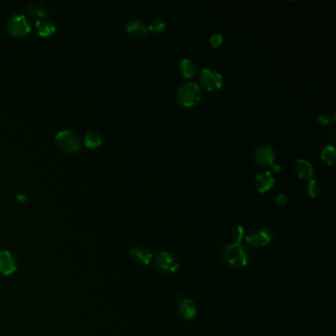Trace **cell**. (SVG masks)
Returning <instances> with one entry per match:
<instances>
[{
  "instance_id": "1",
  "label": "cell",
  "mask_w": 336,
  "mask_h": 336,
  "mask_svg": "<svg viewBox=\"0 0 336 336\" xmlns=\"http://www.w3.org/2000/svg\"><path fill=\"white\" fill-rule=\"evenodd\" d=\"M222 259L233 268H244L250 262V253L242 244H229L221 249Z\"/></svg>"
},
{
  "instance_id": "2",
  "label": "cell",
  "mask_w": 336,
  "mask_h": 336,
  "mask_svg": "<svg viewBox=\"0 0 336 336\" xmlns=\"http://www.w3.org/2000/svg\"><path fill=\"white\" fill-rule=\"evenodd\" d=\"M201 99L200 87L195 83H184L177 89V101L184 108H191Z\"/></svg>"
},
{
  "instance_id": "3",
  "label": "cell",
  "mask_w": 336,
  "mask_h": 336,
  "mask_svg": "<svg viewBox=\"0 0 336 336\" xmlns=\"http://www.w3.org/2000/svg\"><path fill=\"white\" fill-rule=\"evenodd\" d=\"M55 139L58 147L62 151L73 153L80 149V139L78 135L71 130L64 129L58 131Z\"/></svg>"
},
{
  "instance_id": "4",
  "label": "cell",
  "mask_w": 336,
  "mask_h": 336,
  "mask_svg": "<svg viewBox=\"0 0 336 336\" xmlns=\"http://www.w3.org/2000/svg\"><path fill=\"white\" fill-rule=\"evenodd\" d=\"M253 160L260 167L270 166L276 172H279L281 170V167L274 163L275 153L273 149L269 146L260 145L256 147L253 152Z\"/></svg>"
},
{
  "instance_id": "5",
  "label": "cell",
  "mask_w": 336,
  "mask_h": 336,
  "mask_svg": "<svg viewBox=\"0 0 336 336\" xmlns=\"http://www.w3.org/2000/svg\"><path fill=\"white\" fill-rule=\"evenodd\" d=\"M152 263L156 269L164 273H174L179 267L176 257L168 252L158 253Z\"/></svg>"
},
{
  "instance_id": "6",
  "label": "cell",
  "mask_w": 336,
  "mask_h": 336,
  "mask_svg": "<svg viewBox=\"0 0 336 336\" xmlns=\"http://www.w3.org/2000/svg\"><path fill=\"white\" fill-rule=\"evenodd\" d=\"M274 239L272 232L267 228H260L252 231L247 237V244L253 249H260L269 245Z\"/></svg>"
},
{
  "instance_id": "7",
  "label": "cell",
  "mask_w": 336,
  "mask_h": 336,
  "mask_svg": "<svg viewBox=\"0 0 336 336\" xmlns=\"http://www.w3.org/2000/svg\"><path fill=\"white\" fill-rule=\"evenodd\" d=\"M31 30L27 18L22 14H14L8 21V32L15 37L26 36Z\"/></svg>"
},
{
  "instance_id": "8",
  "label": "cell",
  "mask_w": 336,
  "mask_h": 336,
  "mask_svg": "<svg viewBox=\"0 0 336 336\" xmlns=\"http://www.w3.org/2000/svg\"><path fill=\"white\" fill-rule=\"evenodd\" d=\"M200 82L207 91L213 92L223 87V77L210 69H203L200 73Z\"/></svg>"
},
{
  "instance_id": "9",
  "label": "cell",
  "mask_w": 336,
  "mask_h": 336,
  "mask_svg": "<svg viewBox=\"0 0 336 336\" xmlns=\"http://www.w3.org/2000/svg\"><path fill=\"white\" fill-rule=\"evenodd\" d=\"M17 270V264L12 253L8 251H0V274L10 276Z\"/></svg>"
},
{
  "instance_id": "10",
  "label": "cell",
  "mask_w": 336,
  "mask_h": 336,
  "mask_svg": "<svg viewBox=\"0 0 336 336\" xmlns=\"http://www.w3.org/2000/svg\"><path fill=\"white\" fill-rule=\"evenodd\" d=\"M177 312L182 319L189 321L196 316L197 307L190 299H182L177 305Z\"/></svg>"
},
{
  "instance_id": "11",
  "label": "cell",
  "mask_w": 336,
  "mask_h": 336,
  "mask_svg": "<svg viewBox=\"0 0 336 336\" xmlns=\"http://www.w3.org/2000/svg\"><path fill=\"white\" fill-rule=\"evenodd\" d=\"M275 178L272 176L270 171H265L258 173L255 176V185L259 192L265 193L271 189L272 186H274Z\"/></svg>"
},
{
  "instance_id": "12",
  "label": "cell",
  "mask_w": 336,
  "mask_h": 336,
  "mask_svg": "<svg viewBox=\"0 0 336 336\" xmlns=\"http://www.w3.org/2000/svg\"><path fill=\"white\" fill-rule=\"evenodd\" d=\"M130 254H131L132 259L135 262H137L138 264H142V265H148L153 259L152 252L145 247H140V246L134 247L131 250Z\"/></svg>"
},
{
  "instance_id": "13",
  "label": "cell",
  "mask_w": 336,
  "mask_h": 336,
  "mask_svg": "<svg viewBox=\"0 0 336 336\" xmlns=\"http://www.w3.org/2000/svg\"><path fill=\"white\" fill-rule=\"evenodd\" d=\"M294 170L296 174L304 179H312L314 175V168L310 162L306 160H297L295 163Z\"/></svg>"
},
{
  "instance_id": "14",
  "label": "cell",
  "mask_w": 336,
  "mask_h": 336,
  "mask_svg": "<svg viewBox=\"0 0 336 336\" xmlns=\"http://www.w3.org/2000/svg\"><path fill=\"white\" fill-rule=\"evenodd\" d=\"M126 32L133 38L141 39L147 34V28L141 21L131 20L126 24Z\"/></svg>"
},
{
  "instance_id": "15",
  "label": "cell",
  "mask_w": 336,
  "mask_h": 336,
  "mask_svg": "<svg viewBox=\"0 0 336 336\" xmlns=\"http://www.w3.org/2000/svg\"><path fill=\"white\" fill-rule=\"evenodd\" d=\"M25 11L28 14L43 17L47 13V6L42 1H32L26 6Z\"/></svg>"
},
{
  "instance_id": "16",
  "label": "cell",
  "mask_w": 336,
  "mask_h": 336,
  "mask_svg": "<svg viewBox=\"0 0 336 336\" xmlns=\"http://www.w3.org/2000/svg\"><path fill=\"white\" fill-rule=\"evenodd\" d=\"M36 27L40 35L49 36L55 31V25L48 19L41 18L36 22Z\"/></svg>"
},
{
  "instance_id": "17",
  "label": "cell",
  "mask_w": 336,
  "mask_h": 336,
  "mask_svg": "<svg viewBox=\"0 0 336 336\" xmlns=\"http://www.w3.org/2000/svg\"><path fill=\"white\" fill-rule=\"evenodd\" d=\"M196 65L190 59H183L180 62V71L185 78H192L196 72Z\"/></svg>"
},
{
  "instance_id": "18",
  "label": "cell",
  "mask_w": 336,
  "mask_h": 336,
  "mask_svg": "<svg viewBox=\"0 0 336 336\" xmlns=\"http://www.w3.org/2000/svg\"><path fill=\"white\" fill-rule=\"evenodd\" d=\"M85 145L89 148H96L102 143V137L97 131H88L84 136Z\"/></svg>"
},
{
  "instance_id": "19",
  "label": "cell",
  "mask_w": 336,
  "mask_h": 336,
  "mask_svg": "<svg viewBox=\"0 0 336 336\" xmlns=\"http://www.w3.org/2000/svg\"><path fill=\"white\" fill-rule=\"evenodd\" d=\"M336 148L334 146H326L322 151V159L325 163H327L329 166H332L336 161Z\"/></svg>"
},
{
  "instance_id": "20",
  "label": "cell",
  "mask_w": 336,
  "mask_h": 336,
  "mask_svg": "<svg viewBox=\"0 0 336 336\" xmlns=\"http://www.w3.org/2000/svg\"><path fill=\"white\" fill-rule=\"evenodd\" d=\"M306 191L308 193L309 196L311 197H317L320 194L321 191V187L319 185V183L314 180V179H310L307 186H306Z\"/></svg>"
},
{
  "instance_id": "21",
  "label": "cell",
  "mask_w": 336,
  "mask_h": 336,
  "mask_svg": "<svg viewBox=\"0 0 336 336\" xmlns=\"http://www.w3.org/2000/svg\"><path fill=\"white\" fill-rule=\"evenodd\" d=\"M244 235H245V229L243 226L239 225V226H236L233 230H232V233H231V237H232V240L234 241V243L236 244H241L243 238H244Z\"/></svg>"
},
{
  "instance_id": "22",
  "label": "cell",
  "mask_w": 336,
  "mask_h": 336,
  "mask_svg": "<svg viewBox=\"0 0 336 336\" xmlns=\"http://www.w3.org/2000/svg\"><path fill=\"white\" fill-rule=\"evenodd\" d=\"M166 30V24L164 21L155 20L149 25V31L154 34H162Z\"/></svg>"
},
{
  "instance_id": "23",
  "label": "cell",
  "mask_w": 336,
  "mask_h": 336,
  "mask_svg": "<svg viewBox=\"0 0 336 336\" xmlns=\"http://www.w3.org/2000/svg\"><path fill=\"white\" fill-rule=\"evenodd\" d=\"M210 43L211 45H212L214 48L219 47V46L223 43V37H222L221 35H219V34L213 35V36L211 37Z\"/></svg>"
},
{
  "instance_id": "24",
  "label": "cell",
  "mask_w": 336,
  "mask_h": 336,
  "mask_svg": "<svg viewBox=\"0 0 336 336\" xmlns=\"http://www.w3.org/2000/svg\"><path fill=\"white\" fill-rule=\"evenodd\" d=\"M319 122L325 126L327 125H331L333 122H334V118L331 116V115H328V114H324V115H321L319 117Z\"/></svg>"
},
{
  "instance_id": "25",
  "label": "cell",
  "mask_w": 336,
  "mask_h": 336,
  "mask_svg": "<svg viewBox=\"0 0 336 336\" xmlns=\"http://www.w3.org/2000/svg\"><path fill=\"white\" fill-rule=\"evenodd\" d=\"M287 202H288V198H287V196L285 194H278L276 196V203L278 205L283 206V205L287 204Z\"/></svg>"
}]
</instances>
